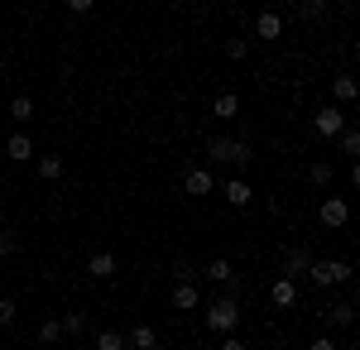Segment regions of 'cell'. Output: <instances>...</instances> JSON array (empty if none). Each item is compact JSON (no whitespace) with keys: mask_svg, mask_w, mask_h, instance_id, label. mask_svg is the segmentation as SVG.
Listing matches in <instances>:
<instances>
[{"mask_svg":"<svg viewBox=\"0 0 360 350\" xmlns=\"http://www.w3.org/2000/svg\"><path fill=\"white\" fill-rule=\"evenodd\" d=\"M207 326H212V331H221V336H231V331L240 326V302H236L231 293H221L212 307H207Z\"/></svg>","mask_w":360,"mask_h":350,"instance_id":"6da1fadb","label":"cell"},{"mask_svg":"<svg viewBox=\"0 0 360 350\" xmlns=\"http://www.w3.org/2000/svg\"><path fill=\"white\" fill-rule=\"evenodd\" d=\"M207 154L217 163H236V168H245L255 159V149H250L245 139H207Z\"/></svg>","mask_w":360,"mask_h":350,"instance_id":"7a4b0ae2","label":"cell"},{"mask_svg":"<svg viewBox=\"0 0 360 350\" xmlns=\"http://www.w3.org/2000/svg\"><path fill=\"white\" fill-rule=\"evenodd\" d=\"M307 278H312L317 288H332V283H346V278H351V264H346V259H312Z\"/></svg>","mask_w":360,"mask_h":350,"instance_id":"3957f363","label":"cell"},{"mask_svg":"<svg viewBox=\"0 0 360 350\" xmlns=\"http://www.w3.org/2000/svg\"><path fill=\"white\" fill-rule=\"evenodd\" d=\"M312 125H317V135L336 139L341 130H346V115H341V106H322V110H317V120H312Z\"/></svg>","mask_w":360,"mask_h":350,"instance_id":"277c9868","label":"cell"},{"mask_svg":"<svg viewBox=\"0 0 360 350\" xmlns=\"http://www.w3.org/2000/svg\"><path fill=\"white\" fill-rule=\"evenodd\" d=\"M183 188H188V197H207V192L217 188V178H212L207 168H188V173H183Z\"/></svg>","mask_w":360,"mask_h":350,"instance_id":"5b68a950","label":"cell"},{"mask_svg":"<svg viewBox=\"0 0 360 350\" xmlns=\"http://www.w3.org/2000/svg\"><path fill=\"white\" fill-rule=\"evenodd\" d=\"M346 221H351V207H346L341 197H327V202H322V226H332V231H341Z\"/></svg>","mask_w":360,"mask_h":350,"instance_id":"8992f818","label":"cell"},{"mask_svg":"<svg viewBox=\"0 0 360 350\" xmlns=\"http://www.w3.org/2000/svg\"><path fill=\"white\" fill-rule=\"evenodd\" d=\"M307 269H312V259L303 249H283V278H303Z\"/></svg>","mask_w":360,"mask_h":350,"instance_id":"52a82bcc","label":"cell"},{"mask_svg":"<svg viewBox=\"0 0 360 350\" xmlns=\"http://www.w3.org/2000/svg\"><path fill=\"white\" fill-rule=\"evenodd\" d=\"M115 269H120L115 254H91V259H86V273H91V278H115Z\"/></svg>","mask_w":360,"mask_h":350,"instance_id":"ba28073f","label":"cell"},{"mask_svg":"<svg viewBox=\"0 0 360 350\" xmlns=\"http://www.w3.org/2000/svg\"><path fill=\"white\" fill-rule=\"evenodd\" d=\"M250 197H255V192H250L245 178H226V202H231V207H250Z\"/></svg>","mask_w":360,"mask_h":350,"instance_id":"9c48e42d","label":"cell"},{"mask_svg":"<svg viewBox=\"0 0 360 350\" xmlns=\"http://www.w3.org/2000/svg\"><path fill=\"white\" fill-rule=\"evenodd\" d=\"M332 96L336 101H360V82L351 77V72H341V77L332 82Z\"/></svg>","mask_w":360,"mask_h":350,"instance_id":"30bf717a","label":"cell"},{"mask_svg":"<svg viewBox=\"0 0 360 350\" xmlns=\"http://www.w3.org/2000/svg\"><path fill=\"white\" fill-rule=\"evenodd\" d=\"M125 341H130L135 350H154V346H159V331H154V326H130Z\"/></svg>","mask_w":360,"mask_h":350,"instance_id":"8fae6325","label":"cell"},{"mask_svg":"<svg viewBox=\"0 0 360 350\" xmlns=\"http://www.w3.org/2000/svg\"><path fill=\"white\" fill-rule=\"evenodd\" d=\"M269 297H274L278 307H293V302H298V283H293V278H278L274 288H269Z\"/></svg>","mask_w":360,"mask_h":350,"instance_id":"7c38bea8","label":"cell"},{"mask_svg":"<svg viewBox=\"0 0 360 350\" xmlns=\"http://www.w3.org/2000/svg\"><path fill=\"white\" fill-rule=\"evenodd\" d=\"M255 34H259V39H278V34H283V20H278L274 10H264V15L255 20Z\"/></svg>","mask_w":360,"mask_h":350,"instance_id":"4fadbf2b","label":"cell"},{"mask_svg":"<svg viewBox=\"0 0 360 350\" xmlns=\"http://www.w3.org/2000/svg\"><path fill=\"white\" fill-rule=\"evenodd\" d=\"M5 154H10L15 163H25L29 154H34V139H29V135H10V139H5Z\"/></svg>","mask_w":360,"mask_h":350,"instance_id":"5bb4252c","label":"cell"},{"mask_svg":"<svg viewBox=\"0 0 360 350\" xmlns=\"http://www.w3.org/2000/svg\"><path fill=\"white\" fill-rule=\"evenodd\" d=\"M207 278H212V283H231V288H236V269H231V259H221V254H217V259L207 264Z\"/></svg>","mask_w":360,"mask_h":350,"instance_id":"9a60e30c","label":"cell"},{"mask_svg":"<svg viewBox=\"0 0 360 350\" xmlns=\"http://www.w3.org/2000/svg\"><path fill=\"white\" fill-rule=\"evenodd\" d=\"M197 297H202V293H197L193 283H178V288H173V307H178V312H193Z\"/></svg>","mask_w":360,"mask_h":350,"instance_id":"2e32d148","label":"cell"},{"mask_svg":"<svg viewBox=\"0 0 360 350\" xmlns=\"http://www.w3.org/2000/svg\"><path fill=\"white\" fill-rule=\"evenodd\" d=\"M212 110H217L221 120H236V110H240V96H231V91H226V96H217V101H212Z\"/></svg>","mask_w":360,"mask_h":350,"instance_id":"e0dca14e","label":"cell"},{"mask_svg":"<svg viewBox=\"0 0 360 350\" xmlns=\"http://www.w3.org/2000/svg\"><path fill=\"white\" fill-rule=\"evenodd\" d=\"M336 144L346 149V159L360 163V130H341V135H336Z\"/></svg>","mask_w":360,"mask_h":350,"instance_id":"ac0fdd59","label":"cell"},{"mask_svg":"<svg viewBox=\"0 0 360 350\" xmlns=\"http://www.w3.org/2000/svg\"><path fill=\"white\" fill-rule=\"evenodd\" d=\"M327 322H332V326H351V322H356V307H351V302H336L332 312H327Z\"/></svg>","mask_w":360,"mask_h":350,"instance_id":"d6986e66","label":"cell"},{"mask_svg":"<svg viewBox=\"0 0 360 350\" xmlns=\"http://www.w3.org/2000/svg\"><path fill=\"white\" fill-rule=\"evenodd\" d=\"M39 178H49V183L63 178V159H58V154H44V159H39Z\"/></svg>","mask_w":360,"mask_h":350,"instance_id":"ffe728a7","label":"cell"},{"mask_svg":"<svg viewBox=\"0 0 360 350\" xmlns=\"http://www.w3.org/2000/svg\"><path fill=\"white\" fill-rule=\"evenodd\" d=\"M307 183L327 188V183H332V163H312V168H307Z\"/></svg>","mask_w":360,"mask_h":350,"instance_id":"44dd1931","label":"cell"},{"mask_svg":"<svg viewBox=\"0 0 360 350\" xmlns=\"http://www.w3.org/2000/svg\"><path fill=\"white\" fill-rule=\"evenodd\" d=\"M96 350H125V336L120 331H101L96 336Z\"/></svg>","mask_w":360,"mask_h":350,"instance_id":"7402d4cb","label":"cell"},{"mask_svg":"<svg viewBox=\"0 0 360 350\" xmlns=\"http://www.w3.org/2000/svg\"><path fill=\"white\" fill-rule=\"evenodd\" d=\"M10 115H15V120H29V115H34V101H29V96H15V101H10Z\"/></svg>","mask_w":360,"mask_h":350,"instance_id":"603a6c76","label":"cell"},{"mask_svg":"<svg viewBox=\"0 0 360 350\" xmlns=\"http://www.w3.org/2000/svg\"><path fill=\"white\" fill-rule=\"evenodd\" d=\"M298 15H303V20H322V15H327V5H322V0H303V5H298Z\"/></svg>","mask_w":360,"mask_h":350,"instance_id":"cb8c5ba5","label":"cell"},{"mask_svg":"<svg viewBox=\"0 0 360 350\" xmlns=\"http://www.w3.org/2000/svg\"><path fill=\"white\" fill-rule=\"evenodd\" d=\"M58 336H63V322H44L39 326V341H44V346H53Z\"/></svg>","mask_w":360,"mask_h":350,"instance_id":"d4e9b609","label":"cell"},{"mask_svg":"<svg viewBox=\"0 0 360 350\" xmlns=\"http://www.w3.org/2000/svg\"><path fill=\"white\" fill-rule=\"evenodd\" d=\"M20 317V307H15V297H0V326H10Z\"/></svg>","mask_w":360,"mask_h":350,"instance_id":"484cf974","label":"cell"},{"mask_svg":"<svg viewBox=\"0 0 360 350\" xmlns=\"http://www.w3.org/2000/svg\"><path fill=\"white\" fill-rule=\"evenodd\" d=\"M63 331H86V312H68L63 317Z\"/></svg>","mask_w":360,"mask_h":350,"instance_id":"4316f807","label":"cell"},{"mask_svg":"<svg viewBox=\"0 0 360 350\" xmlns=\"http://www.w3.org/2000/svg\"><path fill=\"white\" fill-rule=\"evenodd\" d=\"M173 273H178V283H193V264L188 259H173Z\"/></svg>","mask_w":360,"mask_h":350,"instance_id":"83f0119b","label":"cell"},{"mask_svg":"<svg viewBox=\"0 0 360 350\" xmlns=\"http://www.w3.org/2000/svg\"><path fill=\"white\" fill-rule=\"evenodd\" d=\"M307 350H336V341H332V336H312V341H307Z\"/></svg>","mask_w":360,"mask_h":350,"instance_id":"f1b7e54d","label":"cell"},{"mask_svg":"<svg viewBox=\"0 0 360 350\" xmlns=\"http://www.w3.org/2000/svg\"><path fill=\"white\" fill-rule=\"evenodd\" d=\"M221 350H250V346L240 341V336H226V341H221Z\"/></svg>","mask_w":360,"mask_h":350,"instance_id":"f546056e","label":"cell"},{"mask_svg":"<svg viewBox=\"0 0 360 350\" xmlns=\"http://www.w3.org/2000/svg\"><path fill=\"white\" fill-rule=\"evenodd\" d=\"M351 183H356V188H360V163H351Z\"/></svg>","mask_w":360,"mask_h":350,"instance_id":"4dcf8cb0","label":"cell"},{"mask_svg":"<svg viewBox=\"0 0 360 350\" xmlns=\"http://www.w3.org/2000/svg\"><path fill=\"white\" fill-rule=\"evenodd\" d=\"M5 254H10V240H5V235H0V259H5Z\"/></svg>","mask_w":360,"mask_h":350,"instance_id":"1f68e13d","label":"cell"},{"mask_svg":"<svg viewBox=\"0 0 360 350\" xmlns=\"http://www.w3.org/2000/svg\"><path fill=\"white\" fill-rule=\"evenodd\" d=\"M351 77H356V82H360V58H356V72H351Z\"/></svg>","mask_w":360,"mask_h":350,"instance_id":"d6a6232c","label":"cell"},{"mask_svg":"<svg viewBox=\"0 0 360 350\" xmlns=\"http://www.w3.org/2000/svg\"><path fill=\"white\" fill-rule=\"evenodd\" d=\"M0 216H5V212H0Z\"/></svg>","mask_w":360,"mask_h":350,"instance_id":"836d02e7","label":"cell"}]
</instances>
